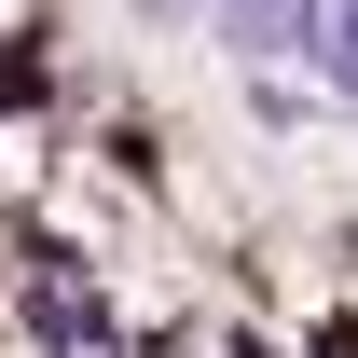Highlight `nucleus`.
I'll list each match as a JSON object with an SVG mask.
<instances>
[{"label":"nucleus","mask_w":358,"mask_h":358,"mask_svg":"<svg viewBox=\"0 0 358 358\" xmlns=\"http://www.w3.org/2000/svg\"><path fill=\"white\" fill-rule=\"evenodd\" d=\"M289 42H317V55L358 83V0H289Z\"/></svg>","instance_id":"1"},{"label":"nucleus","mask_w":358,"mask_h":358,"mask_svg":"<svg viewBox=\"0 0 358 358\" xmlns=\"http://www.w3.org/2000/svg\"><path fill=\"white\" fill-rule=\"evenodd\" d=\"M28 331H42V345H96L110 317H96V289H42V303H28Z\"/></svg>","instance_id":"2"},{"label":"nucleus","mask_w":358,"mask_h":358,"mask_svg":"<svg viewBox=\"0 0 358 358\" xmlns=\"http://www.w3.org/2000/svg\"><path fill=\"white\" fill-rule=\"evenodd\" d=\"M234 14V42H289V0H221Z\"/></svg>","instance_id":"3"},{"label":"nucleus","mask_w":358,"mask_h":358,"mask_svg":"<svg viewBox=\"0 0 358 358\" xmlns=\"http://www.w3.org/2000/svg\"><path fill=\"white\" fill-rule=\"evenodd\" d=\"M152 14H166V0H152Z\"/></svg>","instance_id":"4"}]
</instances>
